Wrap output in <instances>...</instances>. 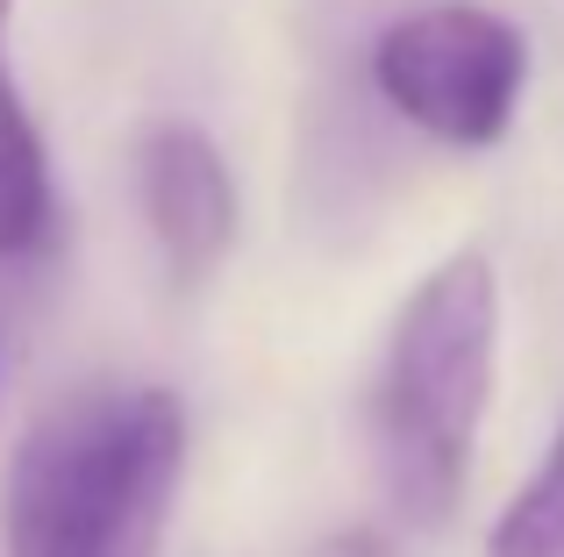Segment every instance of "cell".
Masks as SVG:
<instances>
[{"mask_svg": "<svg viewBox=\"0 0 564 557\" xmlns=\"http://www.w3.org/2000/svg\"><path fill=\"white\" fill-rule=\"evenodd\" d=\"M315 557H400L386 536H372V529H336V536H322L315 544Z\"/></svg>", "mask_w": 564, "mask_h": 557, "instance_id": "obj_7", "label": "cell"}, {"mask_svg": "<svg viewBox=\"0 0 564 557\" xmlns=\"http://www.w3.org/2000/svg\"><path fill=\"white\" fill-rule=\"evenodd\" d=\"M372 86L422 136L451 151H486L514 122V100L529 86V43L494 8H465V0L422 8L372 43Z\"/></svg>", "mask_w": 564, "mask_h": 557, "instance_id": "obj_3", "label": "cell"}, {"mask_svg": "<svg viewBox=\"0 0 564 557\" xmlns=\"http://www.w3.org/2000/svg\"><path fill=\"white\" fill-rule=\"evenodd\" d=\"M0 372H8V315H0Z\"/></svg>", "mask_w": 564, "mask_h": 557, "instance_id": "obj_8", "label": "cell"}, {"mask_svg": "<svg viewBox=\"0 0 564 557\" xmlns=\"http://www.w3.org/2000/svg\"><path fill=\"white\" fill-rule=\"evenodd\" d=\"M486 557H564V429L551 436L529 487L500 507L494 536H486Z\"/></svg>", "mask_w": 564, "mask_h": 557, "instance_id": "obj_6", "label": "cell"}, {"mask_svg": "<svg viewBox=\"0 0 564 557\" xmlns=\"http://www.w3.org/2000/svg\"><path fill=\"white\" fill-rule=\"evenodd\" d=\"M137 194L151 222L165 272L180 286H200L236 243V179L221 165L215 136L193 122H158L137 143Z\"/></svg>", "mask_w": 564, "mask_h": 557, "instance_id": "obj_4", "label": "cell"}, {"mask_svg": "<svg viewBox=\"0 0 564 557\" xmlns=\"http://www.w3.org/2000/svg\"><path fill=\"white\" fill-rule=\"evenodd\" d=\"M500 278L486 251H451L400 301L372 386L379 487L414 529H443L465 501L471 450L494 407Z\"/></svg>", "mask_w": 564, "mask_h": 557, "instance_id": "obj_2", "label": "cell"}, {"mask_svg": "<svg viewBox=\"0 0 564 557\" xmlns=\"http://www.w3.org/2000/svg\"><path fill=\"white\" fill-rule=\"evenodd\" d=\"M8 8L0 0V258H36L51 243V165L8 72Z\"/></svg>", "mask_w": 564, "mask_h": 557, "instance_id": "obj_5", "label": "cell"}, {"mask_svg": "<svg viewBox=\"0 0 564 557\" xmlns=\"http://www.w3.org/2000/svg\"><path fill=\"white\" fill-rule=\"evenodd\" d=\"M186 472V407L165 386H79L14 444L8 557H158Z\"/></svg>", "mask_w": 564, "mask_h": 557, "instance_id": "obj_1", "label": "cell"}]
</instances>
